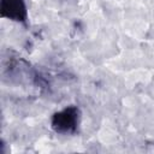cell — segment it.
I'll return each instance as SVG.
<instances>
[{"instance_id":"obj_2","label":"cell","mask_w":154,"mask_h":154,"mask_svg":"<svg viewBox=\"0 0 154 154\" xmlns=\"http://www.w3.org/2000/svg\"><path fill=\"white\" fill-rule=\"evenodd\" d=\"M0 13L4 18L25 23L28 12L24 0H1Z\"/></svg>"},{"instance_id":"obj_1","label":"cell","mask_w":154,"mask_h":154,"mask_svg":"<svg viewBox=\"0 0 154 154\" xmlns=\"http://www.w3.org/2000/svg\"><path fill=\"white\" fill-rule=\"evenodd\" d=\"M81 112L76 106H69L52 117V128L58 134H73L79 124Z\"/></svg>"}]
</instances>
